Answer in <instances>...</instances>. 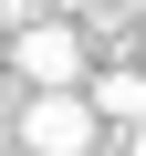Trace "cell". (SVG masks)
<instances>
[{
    "mask_svg": "<svg viewBox=\"0 0 146 156\" xmlns=\"http://www.w3.org/2000/svg\"><path fill=\"white\" fill-rule=\"evenodd\" d=\"M11 135H21L31 156H94V146H104V115H94L84 83H31L21 115H11Z\"/></svg>",
    "mask_w": 146,
    "mask_h": 156,
    "instance_id": "cell-1",
    "label": "cell"
},
{
    "mask_svg": "<svg viewBox=\"0 0 146 156\" xmlns=\"http://www.w3.org/2000/svg\"><path fill=\"white\" fill-rule=\"evenodd\" d=\"M11 73H21V83H84V73H94V42H84V21H73V11H42V21H21V31H11Z\"/></svg>",
    "mask_w": 146,
    "mask_h": 156,
    "instance_id": "cell-2",
    "label": "cell"
},
{
    "mask_svg": "<svg viewBox=\"0 0 146 156\" xmlns=\"http://www.w3.org/2000/svg\"><path fill=\"white\" fill-rule=\"evenodd\" d=\"M84 94H94L104 125H146V62H94V73H84Z\"/></svg>",
    "mask_w": 146,
    "mask_h": 156,
    "instance_id": "cell-3",
    "label": "cell"
},
{
    "mask_svg": "<svg viewBox=\"0 0 146 156\" xmlns=\"http://www.w3.org/2000/svg\"><path fill=\"white\" fill-rule=\"evenodd\" d=\"M104 146L115 156H146V125H104Z\"/></svg>",
    "mask_w": 146,
    "mask_h": 156,
    "instance_id": "cell-4",
    "label": "cell"
},
{
    "mask_svg": "<svg viewBox=\"0 0 146 156\" xmlns=\"http://www.w3.org/2000/svg\"><path fill=\"white\" fill-rule=\"evenodd\" d=\"M42 11H73V21H84V11H94V0H42Z\"/></svg>",
    "mask_w": 146,
    "mask_h": 156,
    "instance_id": "cell-5",
    "label": "cell"
},
{
    "mask_svg": "<svg viewBox=\"0 0 146 156\" xmlns=\"http://www.w3.org/2000/svg\"><path fill=\"white\" fill-rule=\"evenodd\" d=\"M0 73H11V31H0Z\"/></svg>",
    "mask_w": 146,
    "mask_h": 156,
    "instance_id": "cell-6",
    "label": "cell"
},
{
    "mask_svg": "<svg viewBox=\"0 0 146 156\" xmlns=\"http://www.w3.org/2000/svg\"><path fill=\"white\" fill-rule=\"evenodd\" d=\"M0 156H31V146H21V135H11V146H0Z\"/></svg>",
    "mask_w": 146,
    "mask_h": 156,
    "instance_id": "cell-7",
    "label": "cell"
},
{
    "mask_svg": "<svg viewBox=\"0 0 146 156\" xmlns=\"http://www.w3.org/2000/svg\"><path fill=\"white\" fill-rule=\"evenodd\" d=\"M125 11H136V21H146V0H125Z\"/></svg>",
    "mask_w": 146,
    "mask_h": 156,
    "instance_id": "cell-8",
    "label": "cell"
},
{
    "mask_svg": "<svg viewBox=\"0 0 146 156\" xmlns=\"http://www.w3.org/2000/svg\"><path fill=\"white\" fill-rule=\"evenodd\" d=\"M94 156H115V146H94Z\"/></svg>",
    "mask_w": 146,
    "mask_h": 156,
    "instance_id": "cell-9",
    "label": "cell"
}]
</instances>
